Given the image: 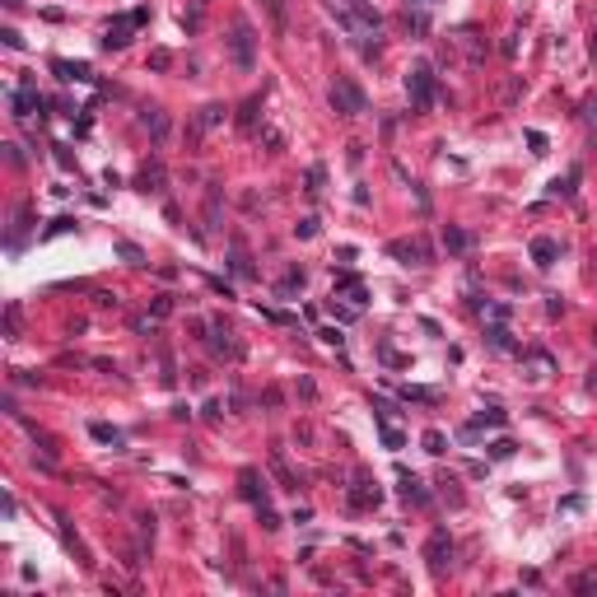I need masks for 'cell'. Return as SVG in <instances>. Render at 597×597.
Segmentation results:
<instances>
[{
    "label": "cell",
    "instance_id": "ffe728a7",
    "mask_svg": "<svg viewBox=\"0 0 597 597\" xmlns=\"http://www.w3.org/2000/svg\"><path fill=\"white\" fill-rule=\"evenodd\" d=\"M424 453H434V458H439V453H448V439H443V434H439V429H424Z\"/></svg>",
    "mask_w": 597,
    "mask_h": 597
},
{
    "label": "cell",
    "instance_id": "836d02e7",
    "mask_svg": "<svg viewBox=\"0 0 597 597\" xmlns=\"http://www.w3.org/2000/svg\"><path fill=\"white\" fill-rule=\"evenodd\" d=\"M117 252H121V257H126V262H135V266H140V262H145V257H140V248H135V243H117Z\"/></svg>",
    "mask_w": 597,
    "mask_h": 597
},
{
    "label": "cell",
    "instance_id": "4316f807",
    "mask_svg": "<svg viewBox=\"0 0 597 597\" xmlns=\"http://www.w3.org/2000/svg\"><path fill=\"white\" fill-rule=\"evenodd\" d=\"M322 182H327V168L313 164V168H309V192H322Z\"/></svg>",
    "mask_w": 597,
    "mask_h": 597
},
{
    "label": "cell",
    "instance_id": "ab89813d",
    "mask_svg": "<svg viewBox=\"0 0 597 597\" xmlns=\"http://www.w3.org/2000/svg\"><path fill=\"white\" fill-rule=\"evenodd\" d=\"M588 387H593V392H597V369H593V378H588Z\"/></svg>",
    "mask_w": 597,
    "mask_h": 597
},
{
    "label": "cell",
    "instance_id": "8992f818",
    "mask_svg": "<svg viewBox=\"0 0 597 597\" xmlns=\"http://www.w3.org/2000/svg\"><path fill=\"white\" fill-rule=\"evenodd\" d=\"M28 112H42V98L33 89V79H23L19 94H14V117H28Z\"/></svg>",
    "mask_w": 597,
    "mask_h": 597
},
{
    "label": "cell",
    "instance_id": "f1b7e54d",
    "mask_svg": "<svg viewBox=\"0 0 597 597\" xmlns=\"http://www.w3.org/2000/svg\"><path fill=\"white\" fill-rule=\"evenodd\" d=\"M490 458H513V439H495L490 443Z\"/></svg>",
    "mask_w": 597,
    "mask_h": 597
},
{
    "label": "cell",
    "instance_id": "484cf974",
    "mask_svg": "<svg viewBox=\"0 0 597 597\" xmlns=\"http://www.w3.org/2000/svg\"><path fill=\"white\" fill-rule=\"evenodd\" d=\"M229 262H233V271H238V275H257V271H252V262H248V252H243V248H233V252H229Z\"/></svg>",
    "mask_w": 597,
    "mask_h": 597
},
{
    "label": "cell",
    "instance_id": "5b68a950",
    "mask_svg": "<svg viewBox=\"0 0 597 597\" xmlns=\"http://www.w3.org/2000/svg\"><path fill=\"white\" fill-rule=\"evenodd\" d=\"M448 556H453V541H448V532H434V537H429V546H424L429 569H434V574H443V569H448Z\"/></svg>",
    "mask_w": 597,
    "mask_h": 597
},
{
    "label": "cell",
    "instance_id": "83f0119b",
    "mask_svg": "<svg viewBox=\"0 0 597 597\" xmlns=\"http://www.w3.org/2000/svg\"><path fill=\"white\" fill-rule=\"evenodd\" d=\"M402 397H406V402H434L429 387H402Z\"/></svg>",
    "mask_w": 597,
    "mask_h": 597
},
{
    "label": "cell",
    "instance_id": "52a82bcc",
    "mask_svg": "<svg viewBox=\"0 0 597 597\" xmlns=\"http://www.w3.org/2000/svg\"><path fill=\"white\" fill-rule=\"evenodd\" d=\"M341 294L350 299V309H360V304L369 299V294H364V280H360V275H336V299H341Z\"/></svg>",
    "mask_w": 597,
    "mask_h": 597
},
{
    "label": "cell",
    "instance_id": "9a60e30c",
    "mask_svg": "<svg viewBox=\"0 0 597 597\" xmlns=\"http://www.w3.org/2000/svg\"><path fill=\"white\" fill-rule=\"evenodd\" d=\"M532 262L546 271L551 262H556V243H551V238H532Z\"/></svg>",
    "mask_w": 597,
    "mask_h": 597
},
{
    "label": "cell",
    "instance_id": "6da1fadb",
    "mask_svg": "<svg viewBox=\"0 0 597 597\" xmlns=\"http://www.w3.org/2000/svg\"><path fill=\"white\" fill-rule=\"evenodd\" d=\"M331 108H336L341 117H360L369 108V98H364V89H360L355 79H336V84H331Z\"/></svg>",
    "mask_w": 597,
    "mask_h": 597
},
{
    "label": "cell",
    "instance_id": "3957f363",
    "mask_svg": "<svg viewBox=\"0 0 597 597\" xmlns=\"http://www.w3.org/2000/svg\"><path fill=\"white\" fill-rule=\"evenodd\" d=\"M229 57H233V66H238V70H252V61H257V47H252V28H248V19H233Z\"/></svg>",
    "mask_w": 597,
    "mask_h": 597
},
{
    "label": "cell",
    "instance_id": "44dd1931",
    "mask_svg": "<svg viewBox=\"0 0 597 597\" xmlns=\"http://www.w3.org/2000/svg\"><path fill=\"white\" fill-rule=\"evenodd\" d=\"M243 495H248V500H266V490H262V481H257V471H243Z\"/></svg>",
    "mask_w": 597,
    "mask_h": 597
},
{
    "label": "cell",
    "instance_id": "9c48e42d",
    "mask_svg": "<svg viewBox=\"0 0 597 597\" xmlns=\"http://www.w3.org/2000/svg\"><path fill=\"white\" fill-rule=\"evenodd\" d=\"M350 504H355V509H378V504H383V490L364 481L360 490H350Z\"/></svg>",
    "mask_w": 597,
    "mask_h": 597
},
{
    "label": "cell",
    "instance_id": "4fadbf2b",
    "mask_svg": "<svg viewBox=\"0 0 597 597\" xmlns=\"http://www.w3.org/2000/svg\"><path fill=\"white\" fill-rule=\"evenodd\" d=\"M485 341H490L495 350H518V346H513V336H509V327H504V322H490V327H485Z\"/></svg>",
    "mask_w": 597,
    "mask_h": 597
},
{
    "label": "cell",
    "instance_id": "74e56055",
    "mask_svg": "<svg viewBox=\"0 0 597 597\" xmlns=\"http://www.w3.org/2000/svg\"><path fill=\"white\" fill-rule=\"evenodd\" d=\"M70 229H75V219H52V229H47V233H70Z\"/></svg>",
    "mask_w": 597,
    "mask_h": 597
},
{
    "label": "cell",
    "instance_id": "d6a6232c",
    "mask_svg": "<svg viewBox=\"0 0 597 597\" xmlns=\"http://www.w3.org/2000/svg\"><path fill=\"white\" fill-rule=\"evenodd\" d=\"M317 336H322V341H327V346H336V350L346 346V336H341V331H336V327H322V331H317Z\"/></svg>",
    "mask_w": 597,
    "mask_h": 597
},
{
    "label": "cell",
    "instance_id": "7c38bea8",
    "mask_svg": "<svg viewBox=\"0 0 597 597\" xmlns=\"http://www.w3.org/2000/svg\"><path fill=\"white\" fill-rule=\"evenodd\" d=\"M219 121H224V108H219V103H206V108L196 112V131H215Z\"/></svg>",
    "mask_w": 597,
    "mask_h": 597
},
{
    "label": "cell",
    "instance_id": "f546056e",
    "mask_svg": "<svg viewBox=\"0 0 597 597\" xmlns=\"http://www.w3.org/2000/svg\"><path fill=\"white\" fill-rule=\"evenodd\" d=\"M168 66H173V57H168L164 47H159V52H150V70H168Z\"/></svg>",
    "mask_w": 597,
    "mask_h": 597
},
{
    "label": "cell",
    "instance_id": "cb8c5ba5",
    "mask_svg": "<svg viewBox=\"0 0 597 597\" xmlns=\"http://www.w3.org/2000/svg\"><path fill=\"white\" fill-rule=\"evenodd\" d=\"M378 439H383V448H402V429H392V424H378Z\"/></svg>",
    "mask_w": 597,
    "mask_h": 597
},
{
    "label": "cell",
    "instance_id": "8d00e7d4",
    "mask_svg": "<svg viewBox=\"0 0 597 597\" xmlns=\"http://www.w3.org/2000/svg\"><path fill=\"white\" fill-rule=\"evenodd\" d=\"M262 527H266V532H275V527H280V518H275V513H271L266 504H262Z\"/></svg>",
    "mask_w": 597,
    "mask_h": 597
},
{
    "label": "cell",
    "instance_id": "e0dca14e",
    "mask_svg": "<svg viewBox=\"0 0 597 597\" xmlns=\"http://www.w3.org/2000/svg\"><path fill=\"white\" fill-rule=\"evenodd\" d=\"M145 126L155 135H168V117H164V108H145Z\"/></svg>",
    "mask_w": 597,
    "mask_h": 597
},
{
    "label": "cell",
    "instance_id": "d4e9b609",
    "mask_svg": "<svg viewBox=\"0 0 597 597\" xmlns=\"http://www.w3.org/2000/svg\"><path fill=\"white\" fill-rule=\"evenodd\" d=\"M443 243H448V252H467V243H471V238H467L462 229H448V233H443Z\"/></svg>",
    "mask_w": 597,
    "mask_h": 597
},
{
    "label": "cell",
    "instance_id": "ac0fdd59",
    "mask_svg": "<svg viewBox=\"0 0 597 597\" xmlns=\"http://www.w3.org/2000/svg\"><path fill=\"white\" fill-rule=\"evenodd\" d=\"M262 10L271 14V28L280 33V28H285V0H262Z\"/></svg>",
    "mask_w": 597,
    "mask_h": 597
},
{
    "label": "cell",
    "instance_id": "7a4b0ae2",
    "mask_svg": "<svg viewBox=\"0 0 597 597\" xmlns=\"http://www.w3.org/2000/svg\"><path fill=\"white\" fill-rule=\"evenodd\" d=\"M406 94H411V108L424 112V108L434 103V70H429V66H415V70L406 75Z\"/></svg>",
    "mask_w": 597,
    "mask_h": 597
},
{
    "label": "cell",
    "instance_id": "d590c367",
    "mask_svg": "<svg viewBox=\"0 0 597 597\" xmlns=\"http://www.w3.org/2000/svg\"><path fill=\"white\" fill-rule=\"evenodd\" d=\"M527 145H532V155H546V135L541 131H527Z\"/></svg>",
    "mask_w": 597,
    "mask_h": 597
},
{
    "label": "cell",
    "instance_id": "4dcf8cb0",
    "mask_svg": "<svg viewBox=\"0 0 597 597\" xmlns=\"http://www.w3.org/2000/svg\"><path fill=\"white\" fill-rule=\"evenodd\" d=\"M168 313H173V299H168V294H159L155 309H150V317H168Z\"/></svg>",
    "mask_w": 597,
    "mask_h": 597
},
{
    "label": "cell",
    "instance_id": "5bb4252c",
    "mask_svg": "<svg viewBox=\"0 0 597 597\" xmlns=\"http://www.w3.org/2000/svg\"><path fill=\"white\" fill-rule=\"evenodd\" d=\"M402 495H406L411 504H424V500H429V495H424V481H420V476H411V471H402Z\"/></svg>",
    "mask_w": 597,
    "mask_h": 597
},
{
    "label": "cell",
    "instance_id": "603a6c76",
    "mask_svg": "<svg viewBox=\"0 0 597 597\" xmlns=\"http://www.w3.org/2000/svg\"><path fill=\"white\" fill-rule=\"evenodd\" d=\"M299 289H304V271H289L285 280H280V294L289 299V294H299Z\"/></svg>",
    "mask_w": 597,
    "mask_h": 597
},
{
    "label": "cell",
    "instance_id": "7402d4cb",
    "mask_svg": "<svg viewBox=\"0 0 597 597\" xmlns=\"http://www.w3.org/2000/svg\"><path fill=\"white\" fill-rule=\"evenodd\" d=\"M57 75H61V79H89V66H70V61H57Z\"/></svg>",
    "mask_w": 597,
    "mask_h": 597
},
{
    "label": "cell",
    "instance_id": "30bf717a",
    "mask_svg": "<svg viewBox=\"0 0 597 597\" xmlns=\"http://www.w3.org/2000/svg\"><path fill=\"white\" fill-rule=\"evenodd\" d=\"M229 336H233L229 327H215V331H211V346L219 350V355H229V360H238L243 350H238V341H229Z\"/></svg>",
    "mask_w": 597,
    "mask_h": 597
},
{
    "label": "cell",
    "instance_id": "2e32d148",
    "mask_svg": "<svg viewBox=\"0 0 597 597\" xmlns=\"http://www.w3.org/2000/svg\"><path fill=\"white\" fill-rule=\"evenodd\" d=\"M527 364L537 369V373H532V378H546V373H551V369H556V360H551V355H546V350H532V355H527Z\"/></svg>",
    "mask_w": 597,
    "mask_h": 597
},
{
    "label": "cell",
    "instance_id": "8fae6325",
    "mask_svg": "<svg viewBox=\"0 0 597 597\" xmlns=\"http://www.w3.org/2000/svg\"><path fill=\"white\" fill-rule=\"evenodd\" d=\"M140 192H164V164H145L140 168Z\"/></svg>",
    "mask_w": 597,
    "mask_h": 597
},
{
    "label": "cell",
    "instance_id": "d6986e66",
    "mask_svg": "<svg viewBox=\"0 0 597 597\" xmlns=\"http://www.w3.org/2000/svg\"><path fill=\"white\" fill-rule=\"evenodd\" d=\"M89 434H94L98 443H112V448H117V443H121V434H117L112 424H103V420H94V424H89Z\"/></svg>",
    "mask_w": 597,
    "mask_h": 597
},
{
    "label": "cell",
    "instance_id": "f35d334b",
    "mask_svg": "<svg viewBox=\"0 0 597 597\" xmlns=\"http://www.w3.org/2000/svg\"><path fill=\"white\" fill-rule=\"evenodd\" d=\"M262 317H271V322H294L289 313H280V309H262Z\"/></svg>",
    "mask_w": 597,
    "mask_h": 597
},
{
    "label": "cell",
    "instance_id": "277c9868",
    "mask_svg": "<svg viewBox=\"0 0 597 597\" xmlns=\"http://www.w3.org/2000/svg\"><path fill=\"white\" fill-rule=\"evenodd\" d=\"M135 23H145V10H135V14H126V19H112L108 23V38H103V47L108 52H121L126 42H131V28Z\"/></svg>",
    "mask_w": 597,
    "mask_h": 597
},
{
    "label": "cell",
    "instance_id": "1f68e13d",
    "mask_svg": "<svg viewBox=\"0 0 597 597\" xmlns=\"http://www.w3.org/2000/svg\"><path fill=\"white\" fill-rule=\"evenodd\" d=\"M5 331H10V336H19V309H14V304L5 309Z\"/></svg>",
    "mask_w": 597,
    "mask_h": 597
},
{
    "label": "cell",
    "instance_id": "ba28073f",
    "mask_svg": "<svg viewBox=\"0 0 597 597\" xmlns=\"http://www.w3.org/2000/svg\"><path fill=\"white\" fill-rule=\"evenodd\" d=\"M500 424H504V411H495V406H490V411H481L471 424H462V439H476L481 429H500Z\"/></svg>",
    "mask_w": 597,
    "mask_h": 597
},
{
    "label": "cell",
    "instance_id": "e575fe53",
    "mask_svg": "<svg viewBox=\"0 0 597 597\" xmlns=\"http://www.w3.org/2000/svg\"><path fill=\"white\" fill-rule=\"evenodd\" d=\"M294 233H299V238H313V233H317V219H313V215H309V219H299Z\"/></svg>",
    "mask_w": 597,
    "mask_h": 597
}]
</instances>
